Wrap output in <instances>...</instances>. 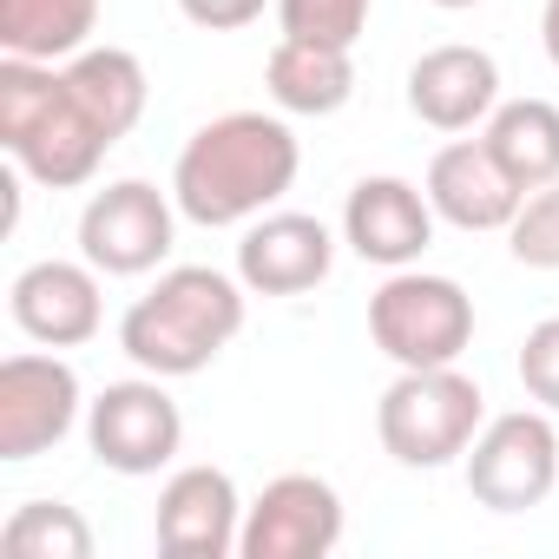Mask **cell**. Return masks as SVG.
I'll list each match as a JSON object with an SVG mask.
<instances>
[{
    "label": "cell",
    "instance_id": "7402d4cb",
    "mask_svg": "<svg viewBox=\"0 0 559 559\" xmlns=\"http://www.w3.org/2000/svg\"><path fill=\"white\" fill-rule=\"evenodd\" d=\"M376 0H276V27L290 40H323V47H349L369 34Z\"/></svg>",
    "mask_w": 559,
    "mask_h": 559
},
{
    "label": "cell",
    "instance_id": "9a60e30c",
    "mask_svg": "<svg viewBox=\"0 0 559 559\" xmlns=\"http://www.w3.org/2000/svg\"><path fill=\"white\" fill-rule=\"evenodd\" d=\"M421 191H428L435 217L454 224V230H507L513 211L526 204V191L493 165L487 139H454V145H441V152L428 158V185H421Z\"/></svg>",
    "mask_w": 559,
    "mask_h": 559
},
{
    "label": "cell",
    "instance_id": "52a82bcc",
    "mask_svg": "<svg viewBox=\"0 0 559 559\" xmlns=\"http://www.w3.org/2000/svg\"><path fill=\"white\" fill-rule=\"evenodd\" d=\"M178 217V198L158 191L152 178H112L80 211V257L99 276H145L171 257Z\"/></svg>",
    "mask_w": 559,
    "mask_h": 559
},
{
    "label": "cell",
    "instance_id": "5bb4252c",
    "mask_svg": "<svg viewBox=\"0 0 559 559\" xmlns=\"http://www.w3.org/2000/svg\"><path fill=\"white\" fill-rule=\"evenodd\" d=\"M500 106V60L487 47H428L408 67V112L435 132H480Z\"/></svg>",
    "mask_w": 559,
    "mask_h": 559
},
{
    "label": "cell",
    "instance_id": "277c9868",
    "mask_svg": "<svg viewBox=\"0 0 559 559\" xmlns=\"http://www.w3.org/2000/svg\"><path fill=\"white\" fill-rule=\"evenodd\" d=\"M369 336L395 369H448L474 343V297L435 270H389L369 297Z\"/></svg>",
    "mask_w": 559,
    "mask_h": 559
},
{
    "label": "cell",
    "instance_id": "44dd1931",
    "mask_svg": "<svg viewBox=\"0 0 559 559\" xmlns=\"http://www.w3.org/2000/svg\"><path fill=\"white\" fill-rule=\"evenodd\" d=\"M0 552L14 559H93V526L67 500H21L0 526Z\"/></svg>",
    "mask_w": 559,
    "mask_h": 559
},
{
    "label": "cell",
    "instance_id": "e0dca14e",
    "mask_svg": "<svg viewBox=\"0 0 559 559\" xmlns=\"http://www.w3.org/2000/svg\"><path fill=\"white\" fill-rule=\"evenodd\" d=\"M263 86L270 106L290 119H330L356 99V53L349 47H323V40H290L276 34L270 60H263Z\"/></svg>",
    "mask_w": 559,
    "mask_h": 559
},
{
    "label": "cell",
    "instance_id": "7c38bea8",
    "mask_svg": "<svg viewBox=\"0 0 559 559\" xmlns=\"http://www.w3.org/2000/svg\"><path fill=\"white\" fill-rule=\"evenodd\" d=\"M336 270V230L310 211H263L243 224L237 243V276L250 297H304L330 284Z\"/></svg>",
    "mask_w": 559,
    "mask_h": 559
},
{
    "label": "cell",
    "instance_id": "4fadbf2b",
    "mask_svg": "<svg viewBox=\"0 0 559 559\" xmlns=\"http://www.w3.org/2000/svg\"><path fill=\"white\" fill-rule=\"evenodd\" d=\"M343 243L376 263V270H408L421 263V250L435 243V204L421 185L395 178V171H376V178H356L349 198H343Z\"/></svg>",
    "mask_w": 559,
    "mask_h": 559
},
{
    "label": "cell",
    "instance_id": "ac0fdd59",
    "mask_svg": "<svg viewBox=\"0 0 559 559\" xmlns=\"http://www.w3.org/2000/svg\"><path fill=\"white\" fill-rule=\"evenodd\" d=\"M67 93H73V106L119 145L139 119H145V99H152V80H145V67H139V53H126V47H86V53H73L67 67Z\"/></svg>",
    "mask_w": 559,
    "mask_h": 559
},
{
    "label": "cell",
    "instance_id": "ffe728a7",
    "mask_svg": "<svg viewBox=\"0 0 559 559\" xmlns=\"http://www.w3.org/2000/svg\"><path fill=\"white\" fill-rule=\"evenodd\" d=\"M480 139L520 191H539L559 178V106L552 99H500Z\"/></svg>",
    "mask_w": 559,
    "mask_h": 559
},
{
    "label": "cell",
    "instance_id": "603a6c76",
    "mask_svg": "<svg viewBox=\"0 0 559 559\" xmlns=\"http://www.w3.org/2000/svg\"><path fill=\"white\" fill-rule=\"evenodd\" d=\"M507 250L520 270H559V178L526 191V204L507 224Z\"/></svg>",
    "mask_w": 559,
    "mask_h": 559
},
{
    "label": "cell",
    "instance_id": "8fae6325",
    "mask_svg": "<svg viewBox=\"0 0 559 559\" xmlns=\"http://www.w3.org/2000/svg\"><path fill=\"white\" fill-rule=\"evenodd\" d=\"M152 539L165 559H230L237 539H243V500H237V480L211 461H191L178 467L165 487H158V507H152Z\"/></svg>",
    "mask_w": 559,
    "mask_h": 559
},
{
    "label": "cell",
    "instance_id": "d6986e66",
    "mask_svg": "<svg viewBox=\"0 0 559 559\" xmlns=\"http://www.w3.org/2000/svg\"><path fill=\"white\" fill-rule=\"evenodd\" d=\"M99 0H0V53L67 67L93 47Z\"/></svg>",
    "mask_w": 559,
    "mask_h": 559
},
{
    "label": "cell",
    "instance_id": "6da1fadb",
    "mask_svg": "<svg viewBox=\"0 0 559 559\" xmlns=\"http://www.w3.org/2000/svg\"><path fill=\"white\" fill-rule=\"evenodd\" d=\"M304 171V145L284 112H217L198 126L171 165V198L191 224L230 230L284 204Z\"/></svg>",
    "mask_w": 559,
    "mask_h": 559
},
{
    "label": "cell",
    "instance_id": "484cf974",
    "mask_svg": "<svg viewBox=\"0 0 559 559\" xmlns=\"http://www.w3.org/2000/svg\"><path fill=\"white\" fill-rule=\"evenodd\" d=\"M539 40H546V60L559 67V0H546V8H539Z\"/></svg>",
    "mask_w": 559,
    "mask_h": 559
},
{
    "label": "cell",
    "instance_id": "cb8c5ba5",
    "mask_svg": "<svg viewBox=\"0 0 559 559\" xmlns=\"http://www.w3.org/2000/svg\"><path fill=\"white\" fill-rule=\"evenodd\" d=\"M520 389H526V402L559 415V317L526 330V343H520Z\"/></svg>",
    "mask_w": 559,
    "mask_h": 559
},
{
    "label": "cell",
    "instance_id": "5b68a950",
    "mask_svg": "<svg viewBox=\"0 0 559 559\" xmlns=\"http://www.w3.org/2000/svg\"><path fill=\"white\" fill-rule=\"evenodd\" d=\"M461 474H467V493L487 513H533V507H546V493L559 487V428H552V415L539 402L487 415V428L461 454Z\"/></svg>",
    "mask_w": 559,
    "mask_h": 559
},
{
    "label": "cell",
    "instance_id": "30bf717a",
    "mask_svg": "<svg viewBox=\"0 0 559 559\" xmlns=\"http://www.w3.org/2000/svg\"><path fill=\"white\" fill-rule=\"evenodd\" d=\"M8 317L27 343L40 349H80L106 330V297H99V270L80 257H40L8 284Z\"/></svg>",
    "mask_w": 559,
    "mask_h": 559
},
{
    "label": "cell",
    "instance_id": "4316f807",
    "mask_svg": "<svg viewBox=\"0 0 559 559\" xmlns=\"http://www.w3.org/2000/svg\"><path fill=\"white\" fill-rule=\"evenodd\" d=\"M435 8H448V14H461V8H480V0H435Z\"/></svg>",
    "mask_w": 559,
    "mask_h": 559
},
{
    "label": "cell",
    "instance_id": "8992f818",
    "mask_svg": "<svg viewBox=\"0 0 559 559\" xmlns=\"http://www.w3.org/2000/svg\"><path fill=\"white\" fill-rule=\"evenodd\" d=\"M86 448L99 467L126 474V480H145L158 467L178 461L185 448V415L165 389V376H132V382H106L93 402H86Z\"/></svg>",
    "mask_w": 559,
    "mask_h": 559
},
{
    "label": "cell",
    "instance_id": "7a4b0ae2",
    "mask_svg": "<svg viewBox=\"0 0 559 559\" xmlns=\"http://www.w3.org/2000/svg\"><path fill=\"white\" fill-rule=\"evenodd\" d=\"M243 276H224L211 263H171L158 284L119 317V349L132 356V369L185 382L204 376L243 330Z\"/></svg>",
    "mask_w": 559,
    "mask_h": 559
},
{
    "label": "cell",
    "instance_id": "2e32d148",
    "mask_svg": "<svg viewBox=\"0 0 559 559\" xmlns=\"http://www.w3.org/2000/svg\"><path fill=\"white\" fill-rule=\"evenodd\" d=\"M106 152H112V139L73 106L67 73H60L53 106H47L21 139H8V158H14L34 185H47V191H80V185H93V171L106 165Z\"/></svg>",
    "mask_w": 559,
    "mask_h": 559
},
{
    "label": "cell",
    "instance_id": "d4e9b609",
    "mask_svg": "<svg viewBox=\"0 0 559 559\" xmlns=\"http://www.w3.org/2000/svg\"><path fill=\"white\" fill-rule=\"evenodd\" d=\"M263 8H276V0H178V14L204 34H237V27L263 21Z\"/></svg>",
    "mask_w": 559,
    "mask_h": 559
},
{
    "label": "cell",
    "instance_id": "3957f363",
    "mask_svg": "<svg viewBox=\"0 0 559 559\" xmlns=\"http://www.w3.org/2000/svg\"><path fill=\"white\" fill-rule=\"evenodd\" d=\"M487 428V395L480 382L448 362V369H402L382 402H376V435H382V454L395 467H448L474 448V435Z\"/></svg>",
    "mask_w": 559,
    "mask_h": 559
},
{
    "label": "cell",
    "instance_id": "9c48e42d",
    "mask_svg": "<svg viewBox=\"0 0 559 559\" xmlns=\"http://www.w3.org/2000/svg\"><path fill=\"white\" fill-rule=\"evenodd\" d=\"M343 493L323 474H276L243 507L237 559H330L343 546Z\"/></svg>",
    "mask_w": 559,
    "mask_h": 559
},
{
    "label": "cell",
    "instance_id": "ba28073f",
    "mask_svg": "<svg viewBox=\"0 0 559 559\" xmlns=\"http://www.w3.org/2000/svg\"><path fill=\"white\" fill-rule=\"evenodd\" d=\"M86 415V389L60 349H21L0 362V461L60 448Z\"/></svg>",
    "mask_w": 559,
    "mask_h": 559
}]
</instances>
